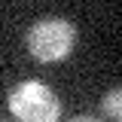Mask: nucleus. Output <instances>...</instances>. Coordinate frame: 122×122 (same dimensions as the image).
<instances>
[{
  "label": "nucleus",
  "mask_w": 122,
  "mask_h": 122,
  "mask_svg": "<svg viewBox=\"0 0 122 122\" xmlns=\"http://www.w3.org/2000/svg\"><path fill=\"white\" fill-rule=\"evenodd\" d=\"M0 122H9V119H0Z\"/></svg>",
  "instance_id": "nucleus-5"
},
{
  "label": "nucleus",
  "mask_w": 122,
  "mask_h": 122,
  "mask_svg": "<svg viewBox=\"0 0 122 122\" xmlns=\"http://www.w3.org/2000/svg\"><path fill=\"white\" fill-rule=\"evenodd\" d=\"M101 113H104L110 122H122V86L104 92V98H101Z\"/></svg>",
  "instance_id": "nucleus-3"
},
{
  "label": "nucleus",
  "mask_w": 122,
  "mask_h": 122,
  "mask_svg": "<svg viewBox=\"0 0 122 122\" xmlns=\"http://www.w3.org/2000/svg\"><path fill=\"white\" fill-rule=\"evenodd\" d=\"M9 110L18 122H58L61 101L40 79H25L9 92Z\"/></svg>",
  "instance_id": "nucleus-2"
},
{
  "label": "nucleus",
  "mask_w": 122,
  "mask_h": 122,
  "mask_svg": "<svg viewBox=\"0 0 122 122\" xmlns=\"http://www.w3.org/2000/svg\"><path fill=\"white\" fill-rule=\"evenodd\" d=\"M76 43V30L67 18L61 15H49V18H37L28 28V49L37 61H64L73 52Z\"/></svg>",
  "instance_id": "nucleus-1"
},
{
  "label": "nucleus",
  "mask_w": 122,
  "mask_h": 122,
  "mask_svg": "<svg viewBox=\"0 0 122 122\" xmlns=\"http://www.w3.org/2000/svg\"><path fill=\"white\" fill-rule=\"evenodd\" d=\"M70 122H101V119H95V116H73Z\"/></svg>",
  "instance_id": "nucleus-4"
}]
</instances>
